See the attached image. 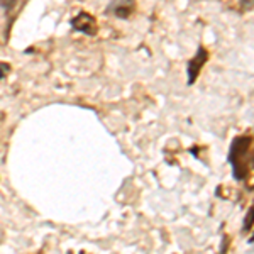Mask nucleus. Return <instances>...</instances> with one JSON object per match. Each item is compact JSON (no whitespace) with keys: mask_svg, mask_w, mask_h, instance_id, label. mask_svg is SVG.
Returning <instances> with one entry per match:
<instances>
[{"mask_svg":"<svg viewBox=\"0 0 254 254\" xmlns=\"http://www.w3.org/2000/svg\"><path fill=\"white\" fill-rule=\"evenodd\" d=\"M251 146V137H236L231 144V151H229V163L232 165V175L236 180H244L248 168L244 165V156L249 151Z\"/></svg>","mask_w":254,"mask_h":254,"instance_id":"f257e3e1","label":"nucleus"},{"mask_svg":"<svg viewBox=\"0 0 254 254\" xmlns=\"http://www.w3.org/2000/svg\"><path fill=\"white\" fill-rule=\"evenodd\" d=\"M208 60V53L205 48H198V51H196V55L188 61V83H195L196 78H198L200 75V69L203 68V64H205V61Z\"/></svg>","mask_w":254,"mask_h":254,"instance_id":"f03ea898","label":"nucleus"},{"mask_svg":"<svg viewBox=\"0 0 254 254\" xmlns=\"http://www.w3.org/2000/svg\"><path fill=\"white\" fill-rule=\"evenodd\" d=\"M95 22H97L95 17H92L87 12H81V14H78L71 20V26H73V29H76L80 32H85V34H88V36H95L97 34Z\"/></svg>","mask_w":254,"mask_h":254,"instance_id":"7ed1b4c3","label":"nucleus"},{"mask_svg":"<svg viewBox=\"0 0 254 254\" xmlns=\"http://www.w3.org/2000/svg\"><path fill=\"white\" fill-rule=\"evenodd\" d=\"M136 9V3H134V0H122L121 3L114 9V12H116L117 17H129L130 14H132V10Z\"/></svg>","mask_w":254,"mask_h":254,"instance_id":"20e7f679","label":"nucleus"},{"mask_svg":"<svg viewBox=\"0 0 254 254\" xmlns=\"http://www.w3.org/2000/svg\"><path fill=\"white\" fill-rule=\"evenodd\" d=\"M253 225H254V205H253L251 208H249L248 215H246V220H244V227H243V231H244V232L251 231Z\"/></svg>","mask_w":254,"mask_h":254,"instance_id":"39448f33","label":"nucleus"},{"mask_svg":"<svg viewBox=\"0 0 254 254\" xmlns=\"http://www.w3.org/2000/svg\"><path fill=\"white\" fill-rule=\"evenodd\" d=\"M14 3H15V0H0V5H2L3 9H10Z\"/></svg>","mask_w":254,"mask_h":254,"instance_id":"423d86ee","label":"nucleus"},{"mask_svg":"<svg viewBox=\"0 0 254 254\" xmlns=\"http://www.w3.org/2000/svg\"><path fill=\"white\" fill-rule=\"evenodd\" d=\"M243 5L246 9H253L254 7V0H243Z\"/></svg>","mask_w":254,"mask_h":254,"instance_id":"0eeeda50","label":"nucleus"},{"mask_svg":"<svg viewBox=\"0 0 254 254\" xmlns=\"http://www.w3.org/2000/svg\"><path fill=\"white\" fill-rule=\"evenodd\" d=\"M0 78H3V71H2V69H0Z\"/></svg>","mask_w":254,"mask_h":254,"instance_id":"6e6552de","label":"nucleus"},{"mask_svg":"<svg viewBox=\"0 0 254 254\" xmlns=\"http://www.w3.org/2000/svg\"><path fill=\"white\" fill-rule=\"evenodd\" d=\"M253 166H254V158H253Z\"/></svg>","mask_w":254,"mask_h":254,"instance_id":"1a4fd4ad","label":"nucleus"}]
</instances>
